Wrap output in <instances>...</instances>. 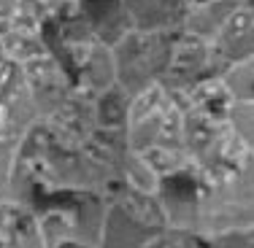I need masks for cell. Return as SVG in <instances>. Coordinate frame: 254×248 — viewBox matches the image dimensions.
Masks as SVG:
<instances>
[{
  "label": "cell",
  "mask_w": 254,
  "mask_h": 248,
  "mask_svg": "<svg viewBox=\"0 0 254 248\" xmlns=\"http://www.w3.org/2000/svg\"><path fill=\"white\" fill-rule=\"evenodd\" d=\"M16 3H19V0H0V19H8V16L14 14Z\"/></svg>",
  "instance_id": "3"
},
{
  "label": "cell",
  "mask_w": 254,
  "mask_h": 248,
  "mask_svg": "<svg viewBox=\"0 0 254 248\" xmlns=\"http://www.w3.org/2000/svg\"><path fill=\"white\" fill-rule=\"evenodd\" d=\"M222 81H225L227 92L233 95L235 105L254 102V54L230 65L227 73L222 76Z\"/></svg>",
  "instance_id": "2"
},
{
  "label": "cell",
  "mask_w": 254,
  "mask_h": 248,
  "mask_svg": "<svg viewBox=\"0 0 254 248\" xmlns=\"http://www.w3.org/2000/svg\"><path fill=\"white\" fill-rule=\"evenodd\" d=\"M214 51L225 54L233 62L254 54V8L241 5L227 16V22L219 27V33L211 41Z\"/></svg>",
  "instance_id": "1"
}]
</instances>
